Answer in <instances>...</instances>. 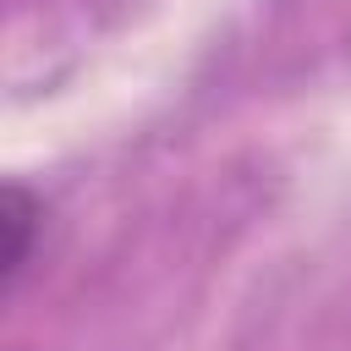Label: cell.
<instances>
[{
    "mask_svg": "<svg viewBox=\"0 0 351 351\" xmlns=\"http://www.w3.org/2000/svg\"><path fill=\"white\" fill-rule=\"evenodd\" d=\"M44 225H49V203H44L33 186L11 181V186L0 192V291H5V296H16L22 280H27V269L38 263Z\"/></svg>",
    "mask_w": 351,
    "mask_h": 351,
    "instance_id": "cell-1",
    "label": "cell"
}]
</instances>
